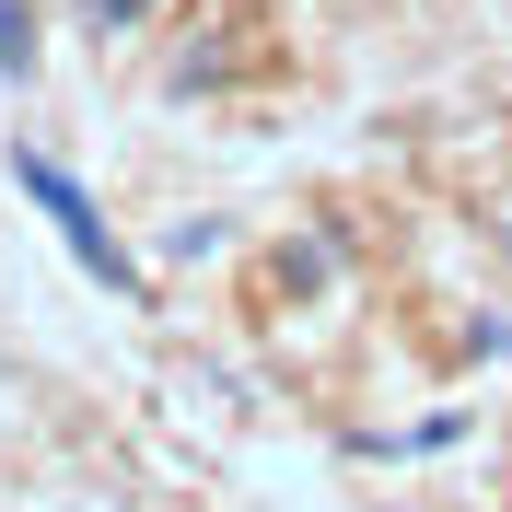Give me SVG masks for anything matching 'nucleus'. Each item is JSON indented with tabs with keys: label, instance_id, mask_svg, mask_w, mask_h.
Masks as SVG:
<instances>
[{
	"label": "nucleus",
	"instance_id": "obj_3",
	"mask_svg": "<svg viewBox=\"0 0 512 512\" xmlns=\"http://www.w3.org/2000/svg\"><path fill=\"white\" fill-rule=\"evenodd\" d=\"M140 12H152V0H82V24H94V35H128Z\"/></svg>",
	"mask_w": 512,
	"mask_h": 512
},
{
	"label": "nucleus",
	"instance_id": "obj_2",
	"mask_svg": "<svg viewBox=\"0 0 512 512\" xmlns=\"http://www.w3.org/2000/svg\"><path fill=\"white\" fill-rule=\"evenodd\" d=\"M0 70H35V12L24 0H0Z\"/></svg>",
	"mask_w": 512,
	"mask_h": 512
},
{
	"label": "nucleus",
	"instance_id": "obj_1",
	"mask_svg": "<svg viewBox=\"0 0 512 512\" xmlns=\"http://www.w3.org/2000/svg\"><path fill=\"white\" fill-rule=\"evenodd\" d=\"M12 175H24V198H35V210H47V222H59V245L82 256V268H94L105 291H140V256H128L117 233H105V210H94V198H82V175H59V163H47V152H12Z\"/></svg>",
	"mask_w": 512,
	"mask_h": 512
}]
</instances>
